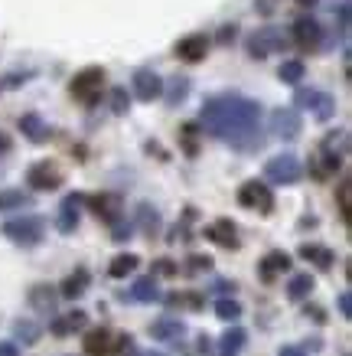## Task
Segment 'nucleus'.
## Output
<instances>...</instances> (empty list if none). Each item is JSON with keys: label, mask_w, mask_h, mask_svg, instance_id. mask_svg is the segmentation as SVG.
Instances as JSON below:
<instances>
[{"label": "nucleus", "mask_w": 352, "mask_h": 356, "mask_svg": "<svg viewBox=\"0 0 352 356\" xmlns=\"http://www.w3.org/2000/svg\"><path fill=\"white\" fill-rule=\"evenodd\" d=\"M340 154H333V151H323L320 154V157H317V163H313V167H317V170H313V173H317V177H330V173H336V170H340Z\"/></svg>", "instance_id": "nucleus-30"}, {"label": "nucleus", "mask_w": 352, "mask_h": 356, "mask_svg": "<svg viewBox=\"0 0 352 356\" xmlns=\"http://www.w3.org/2000/svg\"><path fill=\"white\" fill-rule=\"evenodd\" d=\"M300 259H307V261H313L317 268H333V261H336V255H333L326 245H300Z\"/></svg>", "instance_id": "nucleus-22"}, {"label": "nucleus", "mask_w": 352, "mask_h": 356, "mask_svg": "<svg viewBox=\"0 0 352 356\" xmlns=\"http://www.w3.org/2000/svg\"><path fill=\"white\" fill-rule=\"evenodd\" d=\"M13 330H17V337H20L23 343H36V340H40V327L33 324V321H17Z\"/></svg>", "instance_id": "nucleus-34"}, {"label": "nucleus", "mask_w": 352, "mask_h": 356, "mask_svg": "<svg viewBox=\"0 0 352 356\" xmlns=\"http://www.w3.org/2000/svg\"><path fill=\"white\" fill-rule=\"evenodd\" d=\"M297 102L300 108H310L317 121H330L336 115V98L330 92H320V88H297Z\"/></svg>", "instance_id": "nucleus-6"}, {"label": "nucleus", "mask_w": 352, "mask_h": 356, "mask_svg": "<svg viewBox=\"0 0 352 356\" xmlns=\"http://www.w3.org/2000/svg\"><path fill=\"white\" fill-rule=\"evenodd\" d=\"M124 298H131V301H137V304H153V301H160V288H157L153 278H137L131 284V294H124Z\"/></svg>", "instance_id": "nucleus-17"}, {"label": "nucleus", "mask_w": 352, "mask_h": 356, "mask_svg": "<svg viewBox=\"0 0 352 356\" xmlns=\"http://www.w3.org/2000/svg\"><path fill=\"white\" fill-rule=\"evenodd\" d=\"M215 314H219L222 321H238V317H242V304L235 301V298H219V301H215Z\"/></svg>", "instance_id": "nucleus-32"}, {"label": "nucleus", "mask_w": 352, "mask_h": 356, "mask_svg": "<svg viewBox=\"0 0 352 356\" xmlns=\"http://www.w3.org/2000/svg\"><path fill=\"white\" fill-rule=\"evenodd\" d=\"M294 43H297V49H303V53H313L317 46H320L323 40V26L313 17H300L297 23H294Z\"/></svg>", "instance_id": "nucleus-10"}, {"label": "nucleus", "mask_w": 352, "mask_h": 356, "mask_svg": "<svg viewBox=\"0 0 352 356\" xmlns=\"http://www.w3.org/2000/svg\"><path fill=\"white\" fill-rule=\"evenodd\" d=\"M20 131L33 140V144H43V140H49V124H46L40 115H23V118H20Z\"/></svg>", "instance_id": "nucleus-20"}, {"label": "nucleus", "mask_w": 352, "mask_h": 356, "mask_svg": "<svg viewBox=\"0 0 352 356\" xmlns=\"http://www.w3.org/2000/svg\"><path fill=\"white\" fill-rule=\"evenodd\" d=\"M88 203H92V209H95V213L105 219V222H111V226H115L117 219H121V196L101 193V196H92Z\"/></svg>", "instance_id": "nucleus-14"}, {"label": "nucleus", "mask_w": 352, "mask_h": 356, "mask_svg": "<svg viewBox=\"0 0 352 356\" xmlns=\"http://www.w3.org/2000/svg\"><path fill=\"white\" fill-rule=\"evenodd\" d=\"M340 213H342V219H346V222H349V180H342L340 184Z\"/></svg>", "instance_id": "nucleus-37"}, {"label": "nucleus", "mask_w": 352, "mask_h": 356, "mask_svg": "<svg viewBox=\"0 0 352 356\" xmlns=\"http://www.w3.org/2000/svg\"><path fill=\"white\" fill-rule=\"evenodd\" d=\"M340 311H342V317H352V298H349V291L340 294Z\"/></svg>", "instance_id": "nucleus-40"}, {"label": "nucleus", "mask_w": 352, "mask_h": 356, "mask_svg": "<svg viewBox=\"0 0 352 356\" xmlns=\"http://www.w3.org/2000/svg\"><path fill=\"white\" fill-rule=\"evenodd\" d=\"M75 226H78V196H69V200L59 206L56 229H59V232H75Z\"/></svg>", "instance_id": "nucleus-18"}, {"label": "nucleus", "mask_w": 352, "mask_h": 356, "mask_svg": "<svg viewBox=\"0 0 352 356\" xmlns=\"http://www.w3.org/2000/svg\"><path fill=\"white\" fill-rule=\"evenodd\" d=\"M88 324V314L85 311H72V314H65V317H59L53 324V334L56 337H65V334H72V330H82V327Z\"/></svg>", "instance_id": "nucleus-23"}, {"label": "nucleus", "mask_w": 352, "mask_h": 356, "mask_svg": "<svg viewBox=\"0 0 352 356\" xmlns=\"http://www.w3.org/2000/svg\"><path fill=\"white\" fill-rule=\"evenodd\" d=\"M167 301H170L173 307H203V298H199V294H170Z\"/></svg>", "instance_id": "nucleus-35"}, {"label": "nucleus", "mask_w": 352, "mask_h": 356, "mask_svg": "<svg viewBox=\"0 0 352 356\" xmlns=\"http://www.w3.org/2000/svg\"><path fill=\"white\" fill-rule=\"evenodd\" d=\"M203 124L212 138L232 144L235 151H255L265 144L261 105L245 95H212L203 105Z\"/></svg>", "instance_id": "nucleus-1"}, {"label": "nucleus", "mask_w": 352, "mask_h": 356, "mask_svg": "<svg viewBox=\"0 0 352 356\" xmlns=\"http://www.w3.org/2000/svg\"><path fill=\"white\" fill-rule=\"evenodd\" d=\"M265 177L271 180V184H297L300 177H303V163L294 157V154H278V157H271V161L265 163Z\"/></svg>", "instance_id": "nucleus-5"}, {"label": "nucleus", "mask_w": 352, "mask_h": 356, "mask_svg": "<svg viewBox=\"0 0 352 356\" xmlns=\"http://www.w3.org/2000/svg\"><path fill=\"white\" fill-rule=\"evenodd\" d=\"M186 95H190V79L173 76L170 79V92H167V105H180Z\"/></svg>", "instance_id": "nucleus-31"}, {"label": "nucleus", "mask_w": 352, "mask_h": 356, "mask_svg": "<svg viewBox=\"0 0 352 356\" xmlns=\"http://www.w3.org/2000/svg\"><path fill=\"white\" fill-rule=\"evenodd\" d=\"M206 53H209V36L206 33H190L176 43V56L183 63H203Z\"/></svg>", "instance_id": "nucleus-12"}, {"label": "nucleus", "mask_w": 352, "mask_h": 356, "mask_svg": "<svg viewBox=\"0 0 352 356\" xmlns=\"http://www.w3.org/2000/svg\"><path fill=\"white\" fill-rule=\"evenodd\" d=\"M238 203L245 206V209L271 213V209H274V193H271L265 184H258V180H248V184L238 186Z\"/></svg>", "instance_id": "nucleus-8"}, {"label": "nucleus", "mask_w": 352, "mask_h": 356, "mask_svg": "<svg viewBox=\"0 0 352 356\" xmlns=\"http://www.w3.org/2000/svg\"><path fill=\"white\" fill-rule=\"evenodd\" d=\"M222 356H228V353H222Z\"/></svg>", "instance_id": "nucleus-45"}, {"label": "nucleus", "mask_w": 352, "mask_h": 356, "mask_svg": "<svg viewBox=\"0 0 352 356\" xmlns=\"http://www.w3.org/2000/svg\"><path fill=\"white\" fill-rule=\"evenodd\" d=\"M26 184L33 190H56V186H62V170L49 161H40L26 170Z\"/></svg>", "instance_id": "nucleus-9"}, {"label": "nucleus", "mask_w": 352, "mask_h": 356, "mask_svg": "<svg viewBox=\"0 0 352 356\" xmlns=\"http://www.w3.org/2000/svg\"><path fill=\"white\" fill-rule=\"evenodd\" d=\"M245 46H248V56H251V59H267V56H274V53H284L290 46V40L278 26H261V30H255L248 36Z\"/></svg>", "instance_id": "nucleus-2"}, {"label": "nucleus", "mask_w": 352, "mask_h": 356, "mask_svg": "<svg viewBox=\"0 0 352 356\" xmlns=\"http://www.w3.org/2000/svg\"><path fill=\"white\" fill-rule=\"evenodd\" d=\"M88 284H92V275H88L85 268H78V271H72L69 278L62 281V298H82V294L88 291Z\"/></svg>", "instance_id": "nucleus-21"}, {"label": "nucleus", "mask_w": 352, "mask_h": 356, "mask_svg": "<svg viewBox=\"0 0 352 356\" xmlns=\"http://www.w3.org/2000/svg\"><path fill=\"white\" fill-rule=\"evenodd\" d=\"M303 131V118L297 108H274L271 111V134L280 140H294Z\"/></svg>", "instance_id": "nucleus-7"}, {"label": "nucleus", "mask_w": 352, "mask_h": 356, "mask_svg": "<svg viewBox=\"0 0 352 356\" xmlns=\"http://www.w3.org/2000/svg\"><path fill=\"white\" fill-rule=\"evenodd\" d=\"M278 356H307V350H300V346H284Z\"/></svg>", "instance_id": "nucleus-43"}, {"label": "nucleus", "mask_w": 352, "mask_h": 356, "mask_svg": "<svg viewBox=\"0 0 352 356\" xmlns=\"http://www.w3.org/2000/svg\"><path fill=\"white\" fill-rule=\"evenodd\" d=\"M310 291H313V278H310V271L294 275V278L287 281V298L290 301H303V298H310Z\"/></svg>", "instance_id": "nucleus-25"}, {"label": "nucleus", "mask_w": 352, "mask_h": 356, "mask_svg": "<svg viewBox=\"0 0 352 356\" xmlns=\"http://www.w3.org/2000/svg\"><path fill=\"white\" fill-rule=\"evenodd\" d=\"M297 7H313V3H320V0H294Z\"/></svg>", "instance_id": "nucleus-44"}, {"label": "nucleus", "mask_w": 352, "mask_h": 356, "mask_svg": "<svg viewBox=\"0 0 352 356\" xmlns=\"http://www.w3.org/2000/svg\"><path fill=\"white\" fill-rule=\"evenodd\" d=\"M140 265L137 255H131V252H124V255H115L111 259V265H108V275L111 278H124V275H131V271Z\"/></svg>", "instance_id": "nucleus-26"}, {"label": "nucleus", "mask_w": 352, "mask_h": 356, "mask_svg": "<svg viewBox=\"0 0 352 356\" xmlns=\"http://www.w3.org/2000/svg\"><path fill=\"white\" fill-rule=\"evenodd\" d=\"M115 350L111 346V334H108L105 327H98V330H88L85 334V353L88 356H108Z\"/></svg>", "instance_id": "nucleus-19"}, {"label": "nucleus", "mask_w": 352, "mask_h": 356, "mask_svg": "<svg viewBox=\"0 0 352 356\" xmlns=\"http://www.w3.org/2000/svg\"><path fill=\"white\" fill-rule=\"evenodd\" d=\"M128 105H131L128 92H124V88H115V92H111V108H115V115H124Z\"/></svg>", "instance_id": "nucleus-36"}, {"label": "nucleus", "mask_w": 352, "mask_h": 356, "mask_svg": "<svg viewBox=\"0 0 352 356\" xmlns=\"http://www.w3.org/2000/svg\"><path fill=\"white\" fill-rule=\"evenodd\" d=\"M23 206H30V193H23V190H3V193H0V213L23 209Z\"/></svg>", "instance_id": "nucleus-29"}, {"label": "nucleus", "mask_w": 352, "mask_h": 356, "mask_svg": "<svg viewBox=\"0 0 352 356\" xmlns=\"http://www.w3.org/2000/svg\"><path fill=\"white\" fill-rule=\"evenodd\" d=\"M105 79H108L105 69L88 65V69H82V72H75L69 92H72V98H78L82 105H95L98 98H101V92H105Z\"/></svg>", "instance_id": "nucleus-3"}, {"label": "nucleus", "mask_w": 352, "mask_h": 356, "mask_svg": "<svg viewBox=\"0 0 352 356\" xmlns=\"http://www.w3.org/2000/svg\"><path fill=\"white\" fill-rule=\"evenodd\" d=\"M30 304L36 307V311L49 314L56 307V288H49V284H36V288H30Z\"/></svg>", "instance_id": "nucleus-24"}, {"label": "nucleus", "mask_w": 352, "mask_h": 356, "mask_svg": "<svg viewBox=\"0 0 352 356\" xmlns=\"http://www.w3.org/2000/svg\"><path fill=\"white\" fill-rule=\"evenodd\" d=\"M157 271H160V275H176V265H173L170 259H160L157 261Z\"/></svg>", "instance_id": "nucleus-42"}, {"label": "nucleus", "mask_w": 352, "mask_h": 356, "mask_svg": "<svg viewBox=\"0 0 352 356\" xmlns=\"http://www.w3.org/2000/svg\"><path fill=\"white\" fill-rule=\"evenodd\" d=\"M140 229L153 236L157 229H160V216H157V209H150V206H140Z\"/></svg>", "instance_id": "nucleus-33"}, {"label": "nucleus", "mask_w": 352, "mask_h": 356, "mask_svg": "<svg viewBox=\"0 0 352 356\" xmlns=\"http://www.w3.org/2000/svg\"><path fill=\"white\" fill-rule=\"evenodd\" d=\"M131 88L140 102H153V98L163 95V79L153 72V69H137L134 79H131Z\"/></svg>", "instance_id": "nucleus-11"}, {"label": "nucleus", "mask_w": 352, "mask_h": 356, "mask_svg": "<svg viewBox=\"0 0 352 356\" xmlns=\"http://www.w3.org/2000/svg\"><path fill=\"white\" fill-rule=\"evenodd\" d=\"M235 36H238V26H222V33H219V43H232Z\"/></svg>", "instance_id": "nucleus-41"}, {"label": "nucleus", "mask_w": 352, "mask_h": 356, "mask_svg": "<svg viewBox=\"0 0 352 356\" xmlns=\"http://www.w3.org/2000/svg\"><path fill=\"white\" fill-rule=\"evenodd\" d=\"M245 340H248V334L242 330V327H232V330H225L222 334V353H228V356H235L242 346H245Z\"/></svg>", "instance_id": "nucleus-28"}, {"label": "nucleus", "mask_w": 352, "mask_h": 356, "mask_svg": "<svg viewBox=\"0 0 352 356\" xmlns=\"http://www.w3.org/2000/svg\"><path fill=\"white\" fill-rule=\"evenodd\" d=\"M183 334H186V324H183V321H173V317H160V321L150 324V337H153V340H180Z\"/></svg>", "instance_id": "nucleus-16"}, {"label": "nucleus", "mask_w": 352, "mask_h": 356, "mask_svg": "<svg viewBox=\"0 0 352 356\" xmlns=\"http://www.w3.org/2000/svg\"><path fill=\"white\" fill-rule=\"evenodd\" d=\"M3 236L17 242V245H40L46 236V222L43 216H20V219H7L3 222Z\"/></svg>", "instance_id": "nucleus-4"}, {"label": "nucleus", "mask_w": 352, "mask_h": 356, "mask_svg": "<svg viewBox=\"0 0 352 356\" xmlns=\"http://www.w3.org/2000/svg\"><path fill=\"white\" fill-rule=\"evenodd\" d=\"M186 268L190 271H209L212 268V259H209V255H192V259L186 261Z\"/></svg>", "instance_id": "nucleus-38"}, {"label": "nucleus", "mask_w": 352, "mask_h": 356, "mask_svg": "<svg viewBox=\"0 0 352 356\" xmlns=\"http://www.w3.org/2000/svg\"><path fill=\"white\" fill-rule=\"evenodd\" d=\"M287 268H290L287 252H267L265 259H261V265H258V271H261V278L265 281H274L280 271H287Z\"/></svg>", "instance_id": "nucleus-15"}, {"label": "nucleus", "mask_w": 352, "mask_h": 356, "mask_svg": "<svg viewBox=\"0 0 352 356\" xmlns=\"http://www.w3.org/2000/svg\"><path fill=\"white\" fill-rule=\"evenodd\" d=\"M280 82H287V86H297V82H303V76H307V65L300 63V59H287V63L278 69Z\"/></svg>", "instance_id": "nucleus-27"}, {"label": "nucleus", "mask_w": 352, "mask_h": 356, "mask_svg": "<svg viewBox=\"0 0 352 356\" xmlns=\"http://www.w3.org/2000/svg\"><path fill=\"white\" fill-rule=\"evenodd\" d=\"M0 356H20V346L13 343V340H3L0 343Z\"/></svg>", "instance_id": "nucleus-39"}, {"label": "nucleus", "mask_w": 352, "mask_h": 356, "mask_svg": "<svg viewBox=\"0 0 352 356\" xmlns=\"http://www.w3.org/2000/svg\"><path fill=\"white\" fill-rule=\"evenodd\" d=\"M206 236L222 248H238V229L232 219H215L212 226H206Z\"/></svg>", "instance_id": "nucleus-13"}]
</instances>
